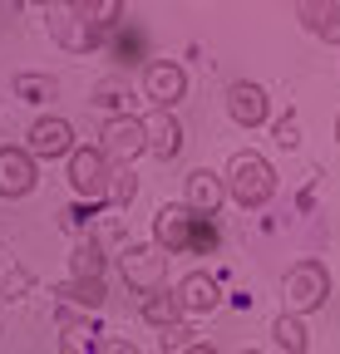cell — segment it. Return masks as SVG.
I'll return each instance as SVG.
<instances>
[{
  "label": "cell",
  "instance_id": "6da1fadb",
  "mask_svg": "<svg viewBox=\"0 0 340 354\" xmlns=\"http://www.w3.org/2000/svg\"><path fill=\"white\" fill-rule=\"evenodd\" d=\"M129 15L123 0H74V6H50V39L69 55H94Z\"/></svg>",
  "mask_w": 340,
  "mask_h": 354
},
{
  "label": "cell",
  "instance_id": "7a4b0ae2",
  "mask_svg": "<svg viewBox=\"0 0 340 354\" xmlns=\"http://www.w3.org/2000/svg\"><path fill=\"white\" fill-rule=\"evenodd\" d=\"M222 183H227V197H232L242 212H262V207L276 197V167H271V158L242 148V153H232Z\"/></svg>",
  "mask_w": 340,
  "mask_h": 354
},
{
  "label": "cell",
  "instance_id": "3957f363",
  "mask_svg": "<svg viewBox=\"0 0 340 354\" xmlns=\"http://www.w3.org/2000/svg\"><path fill=\"white\" fill-rule=\"evenodd\" d=\"M281 300H286V315H316V310L330 300V266L306 256V261H296L291 271L281 276Z\"/></svg>",
  "mask_w": 340,
  "mask_h": 354
},
{
  "label": "cell",
  "instance_id": "277c9868",
  "mask_svg": "<svg viewBox=\"0 0 340 354\" xmlns=\"http://www.w3.org/2000/svg\"><path fill=\"white\" fill-rule=\"evenodd\" d=\"M118 271H123V286L148 300V295H158L168 286V256L153 241H129L118 251Z\"/></svg>",
  "mask_w": 340,
  "mask_h": 354
},
{
  "label": "cell",
  "instance_id": "5b68a950",
  "mask_svg": "<svg viewBox=\"0 0 340 354\" xmlns=\"http://www.w3.org/2000/svg\"><path fill=\"white\" fill-rule=\"evenodd\" d=\"M109 183H114V162L99 153V143H79L69 153V187L84 202H109Z\"/></svg>",
  "mask_w": 340,
  "mask_h": 354
},
{
  "label": "cell",
  "instance_id": "8992f818",
  "mask_svg": "<svg viewBox=\"0 0 340 354\" xmlns=\"http://www.w3.org/2000/svg\"><path fill=\"white\" fill-rule=\"evenodd\" d=\"M99 153H104L114 167H134V158L148 153V128H143V118H134V113L109 118L104 133H99Z\"/></svg>",
  "mask_w": 340,
  "mask_h": 354
},
{
  "label": "cell",
  "instance_id": "52a82bcc",
  "mask_svg": "<svg viewBox=\"0 0 340 354\" xmlns=\"http://www.w3.org/2000/svg\"><path fill=\"white\" fill-rule=\"evenodd\" d=\"M143 99L163 113H173L188 99V69L178 59H148L143 64Z\"/></svg>",
  "mask_w": 340,
  "mask_h": 354
},
{
  "label": "cell",
  "instance_id": "ba28073f",
  "mask_svg": "<svg viewBox=\"0 0 340 354\" xmlns=\"http://www.w3.org/2000/svg\"><path fill=\"white\" fill-rule=\"evenodd\" d=\"M74 148H79V143H74V123H69V118H55V113H39V118L30 123V133H25V153H30L35 162H55V158L69 162Z\"/></svg>",
  "mask_w": 340,
  "mask_h": 354
},
{
  "label": "cell",
  "instance_id": "9c48e42d",
  "mask_svg": "<svg viewBox=\"0 0 340 354\" xmlns=\"http://www.w3.org/2000/svg\"><path fill=\"white\" fill-rule=\"evenodd\" d=\"M193 227H197V216L183 202H163L153 216V246L163 256H193Z\"/></svg>",
  "mask_w": 340,
  "mask_h": 354
},
{
  "label": "cell",
  "instance_id": "30bf717a",
  "mask_svg": "<svg viewBox=\"0 0 340 354\" xmlns=\"http://www.w3.org/2000/svg\"><path fill=\"white\" fill-rule=\"evenodd\" d=\"M222 202H227V183H222V172H212V167H193V172L183 177V207H188L193 216L217 221Z\"/></svg>",
  "mask_w": 340,
  "mask_h": 354
},
{
  "label": "cell",
  "instance_id": "8fae6325",
  "mask_svg": "<svg viewBox=\"0 0 340 354\" xmlns=\"http://www.w3.org/2000/svg\"><path fill=\"white\" fill-rule=\"evenodd\" d=\"M39 183V162L25 153V143H6L0 148V197L15 202V197H30Z\"/></svg>",
  "mask_w": 340,
  "mask_h": 354
},
{
  "label": "cell",
  "instance_id": "7c38bea8",
  "mask_svg": "<svg viewBox=\"0 0 340 354\" xmlns=\"http://www.w3.org/2000/svg\"><path fill=\"white\" fill-rule=\"evenodd\" d=\"M227 118L237 128H262L271 118V99H267V88L262 84H251V79H237L227 84Z\"/></svg>",
  "mask_w": 340,
  "mask_h": 354
},
{
  "label": "cell",
  "instance_id": "4fadbf2b",
  "mask_svg": "<svg viewBox=\"0 0 340 354\" xmlns=\"http://www.w3.org/2000/svg\"><path fill=\"white\" fill-rule=\"evenodd\" d=\"M178 305H183V315H212V310L222 305V286L212 271H188L178 286H173Z\"/></svg>",
  "mask_w": 340,
  "mask_h": 354
},
{
  "label": "cell",
  "instance_id": "5bb4252c",
  "mask_svg": "<svg viewBox=\"0 0 340 354\" xmlns=\"http://www.w3.org/2000/svg\"><path fill=\"white\" fill-rule=\"evenodd\" d=\"M55 330H60V354H99L104 344L94 315H79V310H60Z\"/></svg>",
  "mask_w": 340,
  "mask_h": 354
},
{
  "label": "cell",
  "instance_id": "9a60e30c",
  "mask_svg": "<svg viewBox=\"0 0 340 354\" xmlns=\"http://www.w3.org/2000/svg\"><path fill=\"white\" fill-rule=\"evenodd\" d=\"M143 128H148V153H153L158 162H173V158L183 153V123H178V113L153 109V113L143 118Z\"/></svg>",
  "mask_w": 340,
  "mask_h": 354
},
{
  "label": "cell",
  "instance_id": "2e32d148",
  "mask_svg": "<svg viewBox=\"0 0 340 354\" xmlns=\"http://www.w3.org/2000/svg\"><path fill=\"white\" fill-rule=\"evenodd\" d=\"M296 15L316 39L340 44V0H306V6H296Z\"/></svg>",
  "mask_w": 340,
  "mask_h": 354
},
{
  "label": "cell",
  "instance_id": "e0dca14e",
  "mask_svg": "<svg viewBox=\"0 0 340 354\" xmlns=\"http://www.w3.org/2000/svg\"><path fill=\"white\" fill-rule=\"evenodd\" d=\"M55 295L64 300V310H79V315H94V310L109 300V286H104V281H64Z\"/></svg>",
  "mask_w": 340,
  "mask_h": 354
},
{
  "label": "cell",
  "instance_id": "ac0fdd59",
  "mask_svg": "<svg viewBox=\"0 0 340 354\" xmlns=\"http://www.w3.org/2000/svg\"><path fill=\"white\" fill-rule=\"evenodd\" d=\"M138 315H143V325H153V330H173V325H183V305H178V295L173 290H158V295H148L143 305H138Z\"/></svg>",
  "mask_w": 340,
  "mask_h": 354
},
{
  "label": "cell",
  "instance_id": "d6986e66",
  "mask_svg": "<svg viewBox=\"0 0 340 354\" xmlns=\"http://www.w3.org/2000/svg\"><path fill=\"white\" fill-rule=\"evenodd\" d=\"M104 266H109V256L99 241H79L69 256V281H104Z\"/></svg>",
  "mask_w": 340,
  "mask_h": 354
},
{
  "label": "cell",
  "instance_id": "ffe728a7",
  "mask_svg": "<svg viewBox=\"0 0 340 354\" xmlns=\"http://www.w3.org/2000/svg\"><path fill=\"white\" fill-rule=\"evenodd\" d=\"M271 339H276L286 354H306V349H311V330H306V320H301V315H286V310L271 320Z\"/></svg>",
  "mask_w": 340,
  "mask_h": 354
},
{
  "label": "cell",
  "instance_id": "44dd1931",
  "mask_svg": "<svg viewBox=\"0 0 340 354\" xmlns=\"http://www.w3.org/2000/svg\"><path fill=\"white\" fill-rule=\"evenodd\" d=\"M60 94V84H55V74H35V69H25V74H15V99L20 104H50Z\"/></svg>",
  "mask_w": 340,
  "mask_h": 354
},
{
  "label": "cell",
  "instance_id": "7402d4cb",
  "mask_svg": "<svg viewBox=\"0 0 340 354\" xmlns=\"http://www.w3.org/2000/svg\"><path fill=\"white\" fill-rule=\"evenodd\" d=\"M123 104H129V84L123 79H99L94 84V109H104L109 118H123Z\"/></svg>",
  "mask_w": 340,
  "mask_h": 354
},
{
  "label": "cell",
  "instance_id": "603a6c76",
  "mask_svg": "<svg viewBox=\"0 0 340 354\" xmlns=\"http://www.w3.org/2000/svg\"><path fill=\"white\" fill-rule=\"evenodd\" d=\"M138 197V177H134V167H114V183H109V202L114 207H129Z\"/></svg>",
  "mask_w": 340,
  "mask_h": 354
},
{
  "label": "cell",
  "instance_id": "cb8c5ba5",
  "mask_svg": "<svg viewBox=\"0 0 340 354\" xmlns=\"http://www.w3.org/2000/svg\"><path fill=\"white\" fill-rule=\"evenodd\" d=\"M217 246H222V232H217V221L197 216V227H193V256H212Z\"/></svg>",
  "mask_w": 340,
  "mask_h": 354
},
{
  "label": "cell",
  "instance_id": "d4e9b609",
  "mask_svg": "<svg viewBox=\"0 0 340 354\" xmlns=\"http://www.w3.org/2000/svg\"><path fill=\"white\" fill-rule=\"evenodd\" d=\"M30 290V271H10V276H0V300H20Z\"/></svg>",
  "mask_w": 340,
  "mask_h": 354
},
{
  "label": "cell",
  "instance_id": "484cf974",
  "mask_svg": "<svg viewBox=\"0 0 340 354\" xmlns=\"http://www.w3.org/2000/svg\"><path fill=\"white\" fill-rule=\"evenodd\" d=\"M158 339H163L168 354H173V349H188V344H193V330H188V325H173V330H163Z\"/></svg>",
  "mask_w": 340,
  "mask_h": 354
},
{
  "label": "cell",
  "instance_id": "4316f807",
  "mask_svg": "<svg viewBox=\"0 0 340 354\" xmlns=\"http://www.w3.org/2000/svg\"><path fill=\"white\" fill-rule=\"evenodd\" d=\"M99 354H143L134 339H123V335H104V344H99Z\"/></svg>",
  "mask_w": 340,
  "mask_h": 354
},
{
  "label": "cell",
  "instance_id": "83f0119b",
  "mask_svg": "<svg viewBox=\"0 0 340 354\" xmlns=\"http://www.w3.org/2000/svg\"><path fill=\"white\" fill-rule=\"evenodd\" d=\"M276 143H281V148H296V143H301V128H296V118H281V123H276Z\"/></svg>",
  "mask_w": 340,
  "mask_h": 354
},
{
  "label": "cell",
  "instance_id": "f1b7e54d",
  "mask_svg": "<svg viewBox=\"0 0 340 354\" xmlns=\"http://www.w3.org/2000/svg\"><path fill=\"white\" fill-rule=\"evenodd\" d=\"M183 354H222V349H217V344H207V339H193Z\"/></svg>",
  "mask_w": 340,
  "mask_h": 354
},
{
  "label": "cell",
  "instance_id": "f546056e",
  "mask_svg": "<svg viewBox=\"0 0 340 354\" xmlns=\"http://www.w3.org/2000/svg\"><path fill=\"white\" fill-rule=\"evenodd\" d=\"M335 143H340V118H335Z\"/></svg>",
  "mask_w": 340,
  "mask_h": 354
},
{
  "label": "cell",
  "instance_id": "4dcf8cb0",
  "mask_svg": "<svg viewBox=\"0 0 340 354\" xmlns=\"http://www.w3.org/2000/svg\"><path fill=\"white\" fill-rule=\"evenodd\" d=\"M237 354H262V349H237Z\"/></svg>",
  "mask_w": 340,
  "mask_h": 354
}]
</instances>
